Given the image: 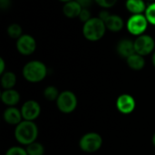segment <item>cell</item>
Returning a JSON list of instances; mask_svg holds the SVG:
<instances>
[{"mask_svg": "<svg viewBox=\"0 0 155 155\" xmlns=\"http://www.w3.org/2000/svg\"><path fill=\"white\" fill-rule=\"evenodd\" d=\"M147 1H154V0H147Z\"/></svg>", "mask_w": 155, "mask_h": 155, "instance_id": "obj_33", "label": "cell"}, {"mask_svg": "<svg viewBox=\"0 0 155 155\" xmlns=\"http://www.w3.org/2000/svg\"><path fill=\"white\" fill-rule=\"evenodd\" d=\"M155 47L154 39L149 35H139L134 41L135 53L143 56L150 54Z\"/></svg>", "mask_w": 155, "mask_h": 155, "instance_id": "obj_7", "label": "cell"}, {"mask_svg": "<svg viewBox=\"0 0 155 155\" xmlns=\"http://www.w3.org/2000/svg\"><path fill=\"white\" fill-rule=\"evenodd\" d=\"M153 145L155 146V134H153Z\"/></svg>", "mask_w": 155, "mask_h": 155, "instance_id": "obj_31", "label": "cell"}, {"mask_svg": "<svg viewBox=\"0 0 155 155\" xmlns=\"http://www.w3.org/2000/svg\"><path fill=\"white\" fill-rule=\"evenodd\" d=\"M106 29L105 24L102 19L99 17H92L84 24L83 35L87 40L95 42L104 35Z\"/></svg>", "mask_w": 155, "mask_h": 155, "instance_id": "obj_2", "label": "cell"}, {"mask_svg": "<svg viewBox=\"0 0 155 155\" xmlns=\"http://www.w3.org/2000/svg\"><path fill=\"white\" fill-rule=\"evenodd\" d=\"M59 92L58 89L54 86H48L45 89L44 91V95L45 97L49 100V101H54V100H57L58 96H59Z\"/></svg>", "mask_w": 155, "mask_h": 155, "instance_id": "obj_21", "label": "cell"}, {"mask_svg": "<svg viewBox=\"0 0 155 155\" xmlns=\"http://www.w3.org/2000/svg\"><path fill=\"white\" fill-rule=\"evenodd\" d=\"M11 5V0H0V8L2 10H6Z\"/></svg>", "mask_w": 155, "mask_h": 155, "instance_id": "obj_27", "label": "cell"}, {"mask_svg": "<svg viewBox=\"0 0 155 155\" xmlns=\"http://www.w3.org/2000/svg\"><path fill=\"white\" fill-rule=\"evenodd\" d=\"M152 61H153V64L154 65V67H155V51H154V53H153V57H152Z\"/></svg>", "mask_w": 155, "mask_h": 155, "instance_id": "obj_30", "label": "cell"}, {"mask_svg": "<svg viewBox=\"0 0 155 155\" xmlns=\"http://www.w3.org/2000/svg\"><path fill=\"white\" fill-rule=\"evenodd\" d=\"M83 8H88L91 5H92V2L93 0H76Z\"/></svg>", "mask_w": 155, "mask_h": 155, "instance_id": "obj_28", "label": "cell"}, {"mask_svg": "<svg viewBox=\"0 0 155 155\" xmlns=\"http://www.w3.org/2000/svg\"><path fill=\"white\" fill-rule=\"evenodd\" d=\"M110 13L106 10V9H104V10H103V11H101L100 13H99V15H98V17L100 18V19H102L104 22H105L106 21V19L110 16Z\"/></svg>", "mask_w": 155, "mask_h": 155, "instance_id": "obj_26", "label": "cell"}, {"mask_svg": "<svg viewBox=\"0 0 155 155\" xmlns=\"http://www.w3.org/2000/svg\"><path fill=\"white\" fill-rule=\"evenodd\" d=\"M116 106L120 113L124 114H129L135 109V101L130 94H122L116 101Z\"/></svg>", "mask_w": 155, "mask_h": 155, "instance_id": "obj_10", "label": "cell"}, {"mask_svg": "<svg viewBox=\"0 0 155 155\" xmlns=\"http://www.w3.org/2000/svg\"><path fill=\"white\" fill-rule=\"evenodd\" d=\"M47 74L45 64L40 61L28 62L23 68V75L25 79L31 83H38L44 80Z\"/></svg>", "mask_w": 155, "mask_h": 155, "instance_id": "obj_3", "label": "cell"}, {"mask_svg": "<svg viewBox=\"0 0 155 155\" xmlns=\"http://www.w3.org/2000/svg\"><path fill=\"white\" fill-rule=\"evenodd\" d=\"M144 15L146 16L149 24L155 25V2H153L147 6Z\"/></svg>", "mask_w": 155, "mask_h": 155, "instance_id": "obj_22", "label": "cell"}, {"mask_svg": "<svg viewBox=\"0 0 155 155\" xmlns=\"http://www.w3.org/2000/svg\"><path fill=\"white\" fill-rule=\"evenodd\" d=\"M22 114L21 112L15 108V107H9L7 108L4 113V119L5 121L9 124H19L22 122Z\"/></svg>", "mask_w": 155, "mask_h": 155, "instance_id": "obj_13", "label": "cell"}, {"mask_svg": "<svg viewBox=\"0 0 155 155\" xmlns=\"http://www.w3.org/2000/svg\"><path fill=\"white\" fill-rule=\"evenodd\" d=\"M5 73V61L3 58H0V74H3Z\"/></svg>", "mask_w": 155, "mask_h": 155, "instance_id": "obj_29", "label": "cell"}, {"mask_svg": "<svg viewBox=\"0 0 155 155\" xmlns=\"http://www.w3.org/2000/svg\"><path fill=\"white\" fill-rule=\"evenodd\" d=\"M59 1L64 2V3H67V2H69V1H73V0H59Z\"/></svg>", "mask_w": 155, "mask_h": 155, "instance_id": "obj_32", "label": "cell"}, {"mask_svg": "<svg viewBox=\"0 0 155 155\" xmlns=\"http://www.w3.org/2000/svg\"><path fill=\"white\" fill-rule=\"evenodd\" d=\"M127 64L130 68H132L133 70H142L144 65H145V60L143 58V55L138 54H134L133 55L129 56L126 59Z\"/></svg>", "mask_w": 155, "mask_h": 155, "instance_id": "obj_17", "label": "cell"}, {"mask_svg": "<svg viewBox=\"0 0 155 155\" xmlns=\"http://www.w3.org/2000/svg\"><path fill=\"white\" fill-rule=\"evenodd\" d=\"M22 27L18 24H12L7 27V34L13 39H18L22 35Z\"/></svg>", "mask_w": 155, "mask_h": 155, "instance_id": "obj_20", "label": "cell"}, {"mask_svg": "<svg viewBox=\"0 0 155 155\" xmlns=\"http://www.w3.org/2000/svg\"><path fill=\"white\" fill-rule=\"evenodd\" d=\"M92 17H91V12L88 8H83L81 13H80V15H79V19L84 24L85 22H87L88 20H90Z\"/></svg>", "mask_w": 155, "mask_h": 155, "instance_id": "obj_25", "label": "cell"}, {"mask_svg": "<svg viewBox=\"0 0 155 155\" xmlns=\"http://www.w3.org/2000/svg\"><path fill=\"white\" fill-rule=\"evenodd\" d=\"M16 48L21 54L30 55L36 49L35 39L30 35H22L16 41Z\"/></svg>", "mask_w": 155, "mask_h": 155, "instance_id": "obj_8", "label": "cell"}, {"mask_svg": "<svg viewBox=\"0 0 155 155\" xmlns=\"http://www.w3.org/2000/svg\"><path fill=\"white\" fill-rule=\"evenodd\" d=\"M104 24L106 28L112 32H119L124 28V25L123 18L117 15H110Z\"/></svg>", "mask_w": 155, "mask_h": 155, "instance_id": "obj_14", "label": "cell"}, {"mask_svg": "<svg viewBox=\"0 0 155 155\" xmlns=\"http://www.w3.org/2000/svg\"><path fill=\"white\" fill-rule=\"evenodd\" d=\"M103 144V139L100 134L96 133H88L84 134L80 142V148L85 153H94L98 151Z\"/></svg>", "mask_w": 155, "mask_h": 155, "instance_id": "obj_5", "label": "cell"}, {"mask_svg": "<svg viewBox=\"0 0 155 155\" xmlns=\"http://www.w3.org/2000/svg\"><path fill=\"white\" fill-rule=\"evenodd\" d=\"M148 24L149 22L144 15H133L129 17L126 23V27L130 34L139 36L143 35V33L146 31Z\"/></svg>", "mask_w": 155, "mask_h": 155, "instance_id": "obj_4", "label": "cell"}, {"mask_svg": "<svg viewBox=\"0 0 155 155\" xmlns=\"http://www.w3.org/2000/svg\"><path fill=\"white\" fill-rule=\"evenodd\" d=\"M82 9L83 7L81 6V5L76 0H73L64 3V5L63 7V13L65 16L69 18H74L79 17Z\"/></svg>", "mask_w": 155, "mask_h": 155, "instance_id": "obj_12", "label": "cell"}, {"mask_svg": "<svg viewBox=\"0 0 155 155\" xmlns=\"http://www.w3.org/2000/svg\"><path fill=\"white\" fill-rule=\"evenodd\" d=\"M58 109L64 114H70L74 112L77 106V98L75 94L70 91L61 93L56 100Z\"/></svg>", "mask_w": 155, "mask_h": 155, "instance_id": "obj_6", "label": "cell"}, {"mask_svg": "<svg viewBox=\"0 0 155 155\" xmlns=\"http://www.w3.org/2000/svg\"><path fill=\"white\" fill-rule=\"evenodd\" d=\"M94 1L98 5L102 6L104 9H107L113 7L117 3L118 0H94Z\"/></svg>", "mask_w": 155, "mask_h": 155, "instance_id": "obj_24", "label": "cell"}, {"mask_svg": "<svg viewBox=\"0 0 155 155\" xmlns=\"http://www.w3.org/2000/svg\"><path fill=\"white\" fill-rule=\"evenodd\" d=\"M1 99H2V102L5 104L12 107V106L15 105L19 102L20 95H19L18 92H16L15 90L8 89V90H5L2 93Z\"/></svg>", "mask_w": 155, "mask_h": 155, "instance_id": "obj_16", "label": "cell"}, {"mask_svg": "<svg viewBox=\"0 0 155 155\" xmlns=\"http://www.w3.org/2000/svg\"><path fill=\"white\" fill-rule=\"evenodd\" d=\"M41 112L40 105L37 102L30 100L25 102L21 109V114L23 116V119L25 121H34L36 119Z\"/></svg>", "mask_w": 155, "mask_h": 155, "instance_id": "obj_9", "label": "cell"}, {"mask_svg": "<svg viewBox=\"0 0 155 155\" xmlns=\"http://www.w3.org/2000/svg\"><path fill=\"white\" fill-rule=\"evenodd\" d=\"M38 135L36 124L32 121H22L15 130V137L19 143L29 145L35 142Z\"/></svg>", "mask_w": 155, "mask_h": 155, "instance_id": "obj_1", "label": "cell"}, {"mask_svg": "<svg viewBox=\"0 0 155 155\" xmlns=\"http://www.w3.org/2000/svg\"><path fill=\"white\" fill-rule=\"evenodd\" d=\"M16 83V76L12 72H5L2 74L1 77V84L3 88L5 90L12 89Z\"/></svg>", "mask_w": 155, "mask_h": 155, "instance_id": "obj_18", "label": "cell"}, {"mask_svg": "<svg viewBox=\"0 0 155 155\" xmlns=\"http://www.w3.org/2000/svg\"><path fill=\"white\" fill-rule=\"evenodd\" d=\"M26 153L28 155H43L45 153L44 146L39 143H32L26 147Z\"/></svg>", "mask_w": 155, "mask_h": 155, "instance_id": "obj_19", "label": "cell"}, {"mask_svg": "<svg viewBox=\"0 0 155 155\" xmlns=\"http://www.w3.org/2000/svg\"><path fill=\"white\" fill-rule=\"evenodd\" d=\"M125 6L127 10L133 15L145 13V10L147 8L144 0H126Z\"/></svg>", "mask_w": 155, "mask_h": 155, "instance_id": "obj_15", "label": "cell"}, {"mask_svg": "<svg viewBox=\"0 0 155 155\" xmlns=\"http://www.w3.org/2000/svg\"><path fill=\"white\" fill-rule=\"evenodd\" d=\"M5 155H28L26 153V150L21 148V147H11L7 150L5 153Z\"/></svg>", "mask_w": 155, "mask_h": 155, "instance_id": "obj_23", "label": "cell"}, {"mask_svg": "<svg viewBox=\"0 0 155 155\" xmlns=\"http://www.w3.org/2000/svg\"><path fill=\"white\" fill-rule=\"evenodd\" d=\"M117 53L120 56L124 58H128L129 56L135 54V48H134V41H132L130 39H122L117 44L116 47Z\"/></svg>", "mask_w": 155, "mask_h": 155, "instance_id": "obj_11", "label": "cell"}]
</instances>
